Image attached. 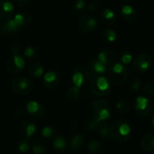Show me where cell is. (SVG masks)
Here are the masks:
<instances>
[{
	"instance_id": "1",
	"label": "cell",
	"mask_w": 154,
	"mask_h": 154,
	"mask_svg": "<svg viewBox=\"0 0 154 154\" xmlns=\"http://www.w3.org/2000/svg\"><path fill=\"white\" fill-rule=\"evenodd\" d=\"M109 132L111 138L119 143L127 142L132 134L130 125L123 119H117L109 125Z\"/></svg>"
},
{
	"instance_id": "2",
	"label": "cell",
	"mask_w": 154,
	"mask_h": 154,
	"mask_svg": "<svg viewBox=\"0 0 154 154\" xmlns=\"http://www.w3.org/2000/svg\"><path fill=\"white\" fill-rule=\"evenodd\" d=\"M107 79L110 82L116 85H123L128 78V70L125 65L120 62H116L107 69Z\"/></svg>"
},
{
	"instance_id": "3",
	"label": "cell",
	"mask_w": 154,
	"mask_h": 154,
	"mask_svg": "<svg viewBox=\"0 0 154 154\" xmlns=\"http://www.w3.org/2000/svg\"><path fill=\"white\" fill-rule=\"evenodd\" d=\"M89 88L94 96L105 97L111 92V82L104 76H97L90 81Z\"/></svg>"
},
{
	"instance_id": "4",
	"label": "cell",
	"mask_w": 154,
	"mask_h": 154,
	"mask_svg": "<svg viewBox=\"0 0 154 154\" xmlns=\"http://www.w3.org/2000/svg\"><path fill=\"white\" fill-rule=\"evenodd\" d=\"M11 88L14 93L20 96H26L30 94L33 89V83L32 79L26 77H17L12 83Z\"/></svg>"
},
{
	"instance_id": "5",
	"label": "cell",
	"mask_w": 154,
	"mask_h": 154,
	"mask_svg": "<svg viewBox=\"0 0 154 154\" xmlns=\"http://www.w3.org/2000/svg\"><path fill=\"white\" fill-rule=\"evenodd\" d=\"M152 102L149 97L144 96H139L135 98L134 104V109L135 114L140 117L148 116L152 111Z\"/></svg>"
},
{
	"instance_id": "6",
	"label": "cell",
	"mask_w": 154,
	"mask_h": 154,
	"mask_svg": "<svg viewBox=\"0 0 154 154\" xmlns=\"http://www.w3.org/2000/svg\"><path fill=\"white\" fill-rule=\"evenodd\" d=\"M90 77L91 75L89 71L87 69V68L78 67L74 69L72 72L71 79H72L73 85L80 89L81 88L85 87L88 83L90 82Z\"/></svg>"
},
{
	"instance_id": "7",
	"label": "cell",
	"mask_w": 154,
	"mask_h": 154,
	"mask_svg": "<svg viewBox=\"0 0 154 154\" xmlns=\"http://www.w3.org/2000/svg\"><path fill=\"white\" fill-rule=\"evenodd\" d=\"M25 110L28 116L35 120H41L46 114L44 106L37 101H29L26 104Z\"/></svg>"
},
{
	"instance_id": "8",
	"label": "cell",
	"mask_w": 154,
	"mask_h": 154,
	"mask_svg": "<svg viewBox=\"0 0 154 154\" xmlns=\"http://www.w3.org/2000/svg\"><path fill=\"white\" fill-rule=\"evenodd\" d=\"M25 67L24 59L19 55H13L5 63V69L10 74H17L22 71Z\"/></svg>"
},
{
	"instance_id": "9",
	"label": "cell",
	"mask_w": 154,
	"mask_h": 154,
	"mask_svg": "<svg viewBox=\"0 0 154 154\" xmlns=\"http://www.w3.org/2000/svg\"><path fill=\"white\" fill-rule=\"evenodd\" d=\"M61 80V77L59 72L51 70L46 73H44L42 84L44 88L46 89H54L57 88Z\"/></svg>"
},
{
	"instance_id": "10",
	"label": "cell",
	"mask_w": 154,
	"mask_h": 154,
	"mask_svg": "<svg viewBox=\"0 0 154 154\" xmlns=\"http://www.w3.org/2000/svg\"><path fill=\"white\" fill-rule=\"evenodd\" d=\"M152 67V59L147 54H140L134 60V69L138 73H145Z\"/></svg>"
},
{
	"instance_id": "11",
	"label": "cell",
	"mask_w": 154,
	"mask_h": 154,
	"mask_svg": "<svg viewBox=\"0 0 154 154\" xmlns=\"http://www.w3.org/2000/svg\"><path fill=\"white\" fill-rule=\"evenodd\" d=\"M77 24H78V27L79 28V30H81L82 32H94L97 28V21L92 15H89V14L81 16L78 20Z\"/></svg>"
},
{
	"instance_id": "12",
	"label": "cell",
	"mask_w": 154,
	"mask_h": 154,
	"mask_svg": "<svg viewBox=\"0 0 154 154\" xmlns=\"http://www.w3.org/2000/svg\"><path fill=\"white\" fill-rule=\"evenodd\" d=\"M12 20L16 27V29L18 30V32H20L21 30L26 28L32 21V16L31 14L27 13V12H21L16 14L15 15H14L12 17Z\"/></svg>"
},
{
	"instance_id": "13",
	"label": "cell",
	"mask_w": 154,
	"mask_h": 154,
	"mask_svg": "<svg viewBox=\"0 0 154 154\" xmlns=\"http://www.w3.org/2000/svg\"><path fill=\"white\" fill-rule=\"evenodd\" d=\"M107 69L108 68L102 64L97 58L89 60L87 63V69L91 76H103L107 72Z\"/></svg>"
},
{
	"instance_id": "14",
	"label": "cell",
	"mask_w": 154,
	"mask_h": 154,
	"mask_svg": "<svg viewBox=\"0 0 154 154\" xmlns=\"http://www.w3.org/2000/svg\"><path fill=\"white\" fill-rule=\"evenodd\" d=\"M97 59L102 64H104L105 66H106L108 68L116 62L117 55L114 51L109 50V49H105L97 54Z\"/></svg>"
},
{
	"instance_id": "15",
	"label": "cell",
	"mask_w": 154,
	"mask_h": 154,
	"mask_svg": "<svg viewBox=\"0 0 154 154\" xmlns=\"http://www.w3.org/2000/svg\"><path fill=\"white\" fill-rule=\"evenodd\" d=\"M111 114H110V109H97V110H93V115H92V119L100 126H106L108 125L110 121Z\"/></svg>"
},
{
	"instance_id": "16",
	"label": "cell",
	"mask_w": 154,
	"mask_h": 154,
	"mask_svg": "<svg viewBox=\"0 0 154 154\" xmlns=\"http://www.w3.org/2000/svg\"><path fill=\"white\" fill-rule=\"evenodd\" d=\"M14 6L9 0H0V20L6 21L14 16Z\"/></svg>"
},
{
	"instance_id": "17",
	"label": "cell",
	"mask_w": 154,
	"mask_h": 154,
	"mask_svg": "<svg viewBox=\"0 0 154 154\" xmlns=\"http://www.w3.org/2000/svg\"><path fill=\"white\" fill-rule=\"evenodd\" d=\"M20 131L24 138L30 140L36 134L37 128H36V125L32 122L25 119L20 125Z\"/></svg>"
},
{
	"instance_id": "18",
	"label": "cell",
	"mask_w": 154,
	"mask_h": 154,
	"mask_svg": "<svg viewBox=\"0 0 154 154\" xmlns=\"http://www.w3.org/2000/svg\"><path fill=\"white\" fill-rule=\"evenodd\" d=\"M119 13H120V16L122 17V19L126 22L134 21L137 17L136 8L131 5H124L121 7Z\"/></svg>"
},
{
	"instance_id": "19",
	"label": "cell",
	"mask_w": 154,
	"mask_h": 154,
	"mask_svg": "<svg viewBox=\"0 0 154 154\" xmlns=\"http://www.w3.org/2000/svg\"><path fill=\"white\" fill-rule=\"evenodd\" d=\"M84 143H85L84 136L82 134H75L69 139V150L71 152H77L82 149V147L84 146Z\"/></svg>"
},
{
	"instance_id": "20",
	"label": "cell",
	"mask_w": 154,
	"mask_h": 154,
	"mask_svg": "<svg viewBox=\"0 0 154 154\" xmlns=\"http://www.w3.org/2000/svg\"><path fill=\"white\" fill-rule=\"evenodd\" d=\"M29 76L32 79H39L44 75V67L42 64L36 62L32 64L28 69Z\"/></svg>"
},
{
	"instance_id": "21",
	"label": "cell",
	"mask_w": 154,
	"mask_h": 154,
	"mask_svg": "<svg viewBox=\"0 0 154 154\" xmlns=\"http://www.w3.org/2000/svg\"><path fill=\"white\" fill-rule=\"evenodd\" d=\"M141 146L146 152H154V134H147L141 140Z\"/></svg>"
},
{
	"instance_id": "22",
	"label": "cell",
	"mask_w": 154,
	"mask_h": 154,
	"mask_svg": "<svg viewBox=\"0 0 154 154\" xmlns=\"http://www.w3.org/2000/svg\"><path fill=\"white\" fill-rule=\"evenodd\" d=\"M100 19H101L103 23L111 24V23H114L116 22V15L113 10H111L109 8H106L102 11V13L100 14Z\"/></svg>"
},
{
	"instance_id": "23",
	"label": "cell",
	"mask_w": 154,
	"mask_h": 154,
	"mask_svg": "<svg viewBox=\"0 0 154 154\" xmlns=\"http://www.w3.org/2000/svg\"><path fill=\"white\" fill-rule=\"evenodd\" d=\"M52 148L56 152H63L67 148V141L62 135H57L52 140Z\"/></svg>"
},
{
	"instance_id": "24",
	"label": "cell",
	"mask_w": 154,
	"mask_h": 154,
	"mask_svg": "<svg viewBox=\"0 0 154 154\" xmlns=\"http://www.w3.org/2000/svg\"><path fill=\"white\" fill-rule=\"evenodd\" d=\"M87 151L88 154H101L103 152V147L97 140H90L87 144Z\"/></svg>"
},
{
	"instance_id": "25",
	"label": "cell",
	"mask_w": 154,
	"mask_h": 154,
	"mask_svg": "<svg viewBox=\"0 0 154 154\" xmlns=\"http://www.w3.org/2000/svg\"><path fill=\"white\" fill-rule=\"evenodd\" d=\"M116 108L120 114H123V115L127 114L131 109V105H130L129 100L125 97L120 98L116 105Z\"/></svg>"
},
{
	"instance_id": "26",
	"label": "cell",
	"mask_w": 154,
	"mask_h": 154,
	"mask_svg": "<svg viewBox=\"0 0 154 154\" xmlns=\"http://www.w3.org/2000/svg\"><path fill=\"white\" fill-rule=\"evenodd\" d=\"M90 107L93 110L97 109H110V102L106 98H99L90 103Z\"/></svg>"
},
{
	"instance_id": "27",
	"label": "cell",
	"mask_w": 154,
	"mask_h": 154,
	"mask_svg": "<svg viewBox=\"0 0 154 154\" xmlns=\"http://www.w3.org/2000/svg\"><path fill=\"white\" fill-rule=\"evenodd\" d=\"M102 38L106 42L112 43V42H115L117 40L118 35H117V32L114 29L107 28V29H105L102 32Z\"/></svg>"
},
{
	"instance_id": "28",
	"label": "cell",
	"mask_w": 154,
	"mask_h": 154,
	"mask_svg": "<svg viewBox=\"0 0 154 154\" xmlns=\"http://www.w3.org/2000/svg\"><path fill=\"white\" fill-rule=\"evenodd\" d=\"M41 135L46 141H50V140L52 141L57 136L55 129L50 125H45L44 127H42V129L41 131Z\"/></svg>"
},
{
	"instance_id": "29",
	"label": "cell",
	"mask_w": 154,
	"mask_h": 154,
	"mask_svg": "<svg viewBox=\"0 0 154 154\" xmlns=\"http://www.w3.org/2000/svg\"><path fill=\"white\" fill-rule=\"evenodd\" d=\"M66 97L67 98L71 101V102H76L79 99L80 97V89L78 88L77 87L73 86L71 88H69L67 92H66Z\"/></svg>"
},
{
	"instance_id": "30",
	"label": "cell",
	"mask_w": 154,
	"mask_h": 154,
	"mask_svg": "<svg viewBox=\"0 0 154 154\" xmlns=\"http://www.w3.org/2000/svg\"><path fill=\"white\" fill-rule=\"evenodd\" d=\"M86 6L87 5L85 0H74L71 5V12L74 14H81L85 10Z\"/></svg>"
},
{
	"instance_id": "31",
	"label": "cell",
	"mask_w": 154,
	"mask_h": 154,
	"mask_svg": "<svg viewBox=\"0 0 154 154\" xmlns=\"http://www.w3.org/2000/svg\"><path fill=\"white\" fill-rule=\"evenodd\" d=\"M23 56L29 60H35L39 58L40 56V51L36 47H27L23 50Z\"/></svg>"
},
{
	"instance_id": "32",
	"label": "cell",
	"mask_w": 154,
	"mask_h": 154,
	"mask_svg": "<svg viewBox=\"0 0 154 154\" xmlns=\"http://www.w3.org/2000/svg\"><path fill=\"white\" fill-rule=\"evenodd\" d=\"M31 147H32V152L33 154H45V152H47L46 145L41 141H37L33 143Z\"/></svg>"
},
{
	"instance_id": "33",
	"label": "cell",
	"mask_w": 154,
	"mask_h": 154,
	"mask_svg": "<svg viewBox=\"0 0 154 154\" xmlns=\"http://www.w3.org/2000/svg\"><path fill=\"white\" fill-rule=\"evenodd\" d=\"M119 60H120L121 64L128 65V64L132 63V61H133V55L128 51H123L119 54Z\"/></svg>"
},
{
	"instance_id": "34",
	"label": "cell",
	"mask_w": 154,
	"mask_h": 154,
	"mask_svg": "<svg viewBox=\"0 0 154 154\" xmlns=\"http://www.w3.org/2000/svg\"><path fill=\"white\" fill-rule=\"evenodd\" d=\"M17 148H18V151L22 153H27L31 148V144H30V142L28 139L26 138H23L19 143H18V145H17Z\"/></svg>"
},
{
	"instance_id": "35",
	"label": "cell",
	"mask_w": 154,
	"mask_h": 154,
	"mask_svg": "<svg viewBox=\"0 0 154 154\" xmlns=\"http://www.w3.org/2000/svg\"><path fill=\"white\" fill-rule=\"evenodd\" d=\"M97 134L102 139H104L106 141H108L109 139H111V135H110V132H109V126H107V125L100 127L97 130Z\"/></svg>"
},
{
	"instance_id": "36",
	"label": "cell",
	"mask_w": 154,
	"mask_h": 154,
	"mask_svg": "<svg viewBox=\"0 0 154 154\" xmlns=\"http://www.w3.org/2000/svg\"><path fill=\"white\" fill-rule=\"evenodd\" d=\"M142 87V81L139 78H134L130 82V89L133 92H137Z\"/></svg>"
},
{
	"instance_id": "37",
	"label": "cell",
	"mask_w": 154,
	"mask_h": 154,
	"mask_svg": "<svg viewBox=\"0 0 154 154\" xmlns=\"http://www.w3.org/2000/svg\"><path fill=\"white\" fill-rule=\"evenodd\" d=\"M85 127L86 129L89 130V131H97L100 126L91 118V119H88L85 122Z\"/></svg>"
},
{
	"instance_id": "38",
	"label": "cell",
	"mask_w": 154,
	"mask_h": 154,
	"mask_svg": "<svg viewBox=\"0 0 154 154\" xmlns=\"http://www.w3.org/2000/svg\"><path fill=\"white\" fill-rule=\"evenodd\" d=\"M22 49H23L22 45L19 42H13L10 45V51L13 53V55H19V53L21 52Z\"/></svg>"
},
{
	"instance_id": "39",
	"label": "cell",
	"mask_w": 154,
	"mask_h": 154,
	"mask_svg": "<svg viewBox=\"0 0 154 154\" xmlns=\"http://www.w3.org/2000/svg\"><path fill=\"white\" fill-rule=\"evenodd\" d=\"M99 9H100V5H99V3H98L97 1H96V0L91 1V2L88 4V11L89 13H96V12H97Z\"/></svg>"
},
{
	"instance_id": "40",
	"label": "cell",
	"mask_w": 154,
	"mask_h": 154,
	"mask_svg": "<svg viewBox=\"0 0 154 154\" xmlns=\"http://www.w3.org/2000/svg\"><path fill=\"white\" fill-rule=\"evenodd\" d=\"M143 92L147 96H152L154 94V83L152 82H148L145 84L143 87Z\"/></svg>"
},
{
	"instance_id": "41",
	"label": "cell",
	"mask_w": 154,
	"mask_h": 154,
	"mask_svg": "<svg viewBox=\"0 0 154 154\" xmlns=\"http://www.w3.org/2000/svg\"><path fill=\"white\" fill-rule=\"evenodd\" d=\"M31 0H14V3L17 6L20 7H26L30 5Z\"/></svg>"
},
{
	"instance_id": "42",
	"label": "cell",
	"mask_w": 154,
	"mask_h": 154,
	"mask_svg": "<svg viewBox=\"0 0 154 154\" xmlns=\"http://www.w3.org/2000/svg\"><path fill=\"white\" fill-rule=\"evenodd\" d=\"M152 127L154 128V116H152Z\"/></svg>"
},
{
	"instance_id": "43",
	"label": "cell",
	"mask_w": 154,
	"mask_h": 154,
	"mask_svg": "<svg viewBox=\"0 0 154 154\" xmlns=\"http://www.w3.org/2000/svg\"><path fill=\"white\" fill-rule=\"evenodd\" d=\"M121 1H124V2H130L131 0H121Z\"/></svg>"
}]
</instances>
